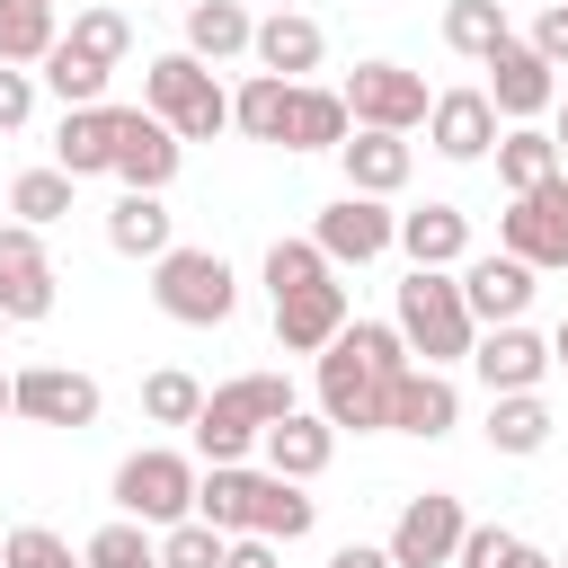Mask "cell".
<instances>
[{
    "label": "cell",
    "mask_w": 568,
    "mask_h": 568,
    "mask_svg": "<svg viewBox=\"0 0 568 568\" xmlns=\"http://www.w3.org/2000/svg\"><path fill=\"white\" fill-rule=\"evenodd\" d=\"M408 364V337L390 320H346L328 346H320V417L328 426H382V399H390V373Z\"/></svg>",
    "instance_id": "obj_1"
},
{
    "label": "cell",
    "mask_w": 568,
    "mask_h": 568,
    "mask_svg": "<svg viewBox=\"0 0 568 568\" xmlns=\"http://www.w3.org/2000/svg\"><path fill=\"white\" fill-rule=\"evenodd\" d=\"M284 408H293V382H284V373H240V382L204 390V408H195V453H204V462H248V444H257Z\"/></svg>",
    "instance_id": "obj_2"
},
{
    "label": "cell",
    "mask_w": 568,
    "mask_h": 568,
    "mask_svg": "<svg viewBox=\"0 0 568 568\" xmlns=\"http://www.w3.org/2000/svg\"><path fill=\"white\" fill-rule=\"evenodd\" d=\"M390 328H399L408 355H426V364H462L470 337H479V320H470V302H462V275H444V266H408Z\"/></svg>",
    "instance_id": "obj_3"
},
{
    "label": "cell",
    "mask_w": 568,
    "mask_h": 568,
    "mask_svg": "<svg viewBox=\"0 0 568 568\" xmlns=\"http://www.w3.org/2000/svg\"><path fill=\"white\" fill-rule=\"evenodd\" d=\"M142 106H151L178 142H213V133H231V98H222V80H213L195 53H160V62H142Z\"/></svg>",
    "instance_id": "obj_4"
},
{
    "label": "cell",
    "mask_w": 568,
    "mask_h": 568,
    "mask_svg": "<svg viewBox=\"0 0 568 568\" xmlns=\"http://www.w3.org/2000/svg\"><path fill=\"white\" fill-rule=\"evenodd\" d=\"M151 302L178 328H222L240 311V275L222 248H169V257H151Z\"/></svg>",
    "instance_id": "obj_5"
},
{
    "label": "cell",
    "mask_w": 568,
    "mask_h": 568,
    "mask_svg": "<svg viewBox=\"0 0 568 568\" xmlns=\"http://www.w3.org/2000/svg\"><path fill=\"white\" fill-rule=\"evenodd\" d=\"M115 506H124L133 524H151V532L186 524V515H195V462H186V453H169V444L124 453V462H115Z\"/></svg>",
    "instance_id": "obj_6"
},
{
    "label": "cell",
    "mask_w": 568,
    "mask_h": 568,
    "mask_svg": "<svg viewBox=\"0 0 568 568\" xmlns=\"http://www.w3.org/2000/svg\"><path fill=\"white\" fill-rule=\"evenodd\" d=\"M497 248L524 257L532 275H541V266H568V169L541 178V186H524V195L497 213Z\"/></svg>",
    "instance_id": "obj_7"
},
{
    "label": "cell",
    "mask_w": 568,
    "mask_h": 568,
    "mask_svg": "<svg viewBox=\"0 0 568 568\" xmlns=\"http://www.w3.org/2000/svg\"><path fill=\"white\" fill-rule=\"evenodd\" d=\"M337 98H346V124H373V133H408V124H426V106H435L408 62H355Z\"/></svg>",
    "instance_id": "obj_8"
},
{
    "label": "cell",
    "mask_w": 568,
    "mask_h": 568,
    "mask_svg": "<svg viewBox=\"0 0 568 568\" xmlns=\"http://www.w3.org/2000/svg\"><path fill=\"white\" fill-rule=\"evenodd\" d=\"M462 532H470L462 497L426 488V497H408V506H399V524H390V541H382V550H390V568H453Z\"/></svg>",
    "instance_id": "obj_9"
},
{
    "label": "cell",
    "mask_w": 568,
    "mask_h": 568,
    "mask_svg": "<svg viewBox=\"0 0 568 568\" xmlns=\"http://www.w3.org/2000/svg\"><path fill=\"white\" fill-rule=\"evenodd\" d=\"M390 231H399V213H390L382 195H355V186L311 222V240H320V257H328V266H373V257L390 248Z\"/></svg>",
    "instance_id": "obj_10"
},
{
    "label": "cell",
    "mask_w": 568,
    "mask_h": 568,
    "mask_svg": "<svg viewBox=\"0 0 568 568\" xmlns=\"http://www.w3.org/2000/svg\"><path fill=\"white\" fill-rule=\"evenodd\" d=\"M178 160H186V142H178L151 106H115V169H106V178H124V186L160 195V186L178 178Z\"/></svg>",
    "instance_id": "obj_11"
},
{
    "label": "cell",
    "mask_w": 568,
    "mask_h": 568,
    "mask_svg": "<svg viewBox=\"0 0 568 568\" xmlns=\"http://www.w3.org/2000/svg\"><path fill=\"white\" fill-rule=\"evenodd\" d=\"M9 408L36 417V426H89L98 417V382L71 373V364H27V373H9Z\"/></svg>",
    "instance_id": "obj_12"
},
{
    "label": "cell",
    "mask_w": 568,
    "mask_h": 568,
    "mask_svg": "<svg viewBox=\"0 0 568 568\" xmlns=\"http://www.w3.org/2000/svg\"><path fill=\"white\" fill-rule=\"evenodd\" d=\"M453 417H462V390L444 382V364H399L390 373V399H382V426H399V435H453Z\"/></svg>",
    "instance_id": "obj_13"
},
{
    "label": "cell",
    "mask_w": 568,
    "mask_h": 568,
    "mask_svg": "<svg viewBox=\"0 0 568 568\" xmlns=\"http://www.w3.org/2000/svg\"><path fill=\"white\" fill-rule=\"evenodd\" d=\"M550 98H559V71H550V62H541L524 36H506V44L488 53V106H497L506 124H532Z\"/></svg>",
    "instance_id": "obj_14"
},
{
    "label": "cell",
    "mask_w": 568,
    "mask_h": 568,
    "mask_svg": "<svg viewBox=\"0 0 568 568\" xmlns=\"http://www.w3.org/2000/svg\"><path fill=\"white\" fill-rule=\"evenodd\" d=\"M337 328H346V284H337V275L275 293V346H284V355H320Z\"/></svg>",
    "instance_id": "obj_15"
},
{
    "label": "cell",
    "mask_w": 568,
    "mask_h": 568,
    "mask_svg": "<svg viewBox=\"0 0 568 568\" xmlns=\"http://www.w3.org/2000/svg\"><path fill=\"white\" fill-rule=\"evenodd\" d=\"M470 364H479L488 390H541V373H550V337H532L524 320H497L488 337H470Z\"/></svg>",
    "instance_id": "obj_16"
},
{
    "label": "cell",
    "mask_w": 568,
    "mask_h": 568,
    "mask_svg": "<svg viewBox=\"0 0 568 568\" xmlns=\"http://www.w3.org/2000/svg\"><path fill=\"white\" fill-rule=\"evenodd\" d=\"M426 142H435L444 160H488V142H497L488 89H444V98L426 106Z\"/></svg>",
    "instance_id": "obj_17"
},
{
    "label": "cell",
    "mask_w": 568,
    "mask_h": 568,
    "mask_svg": "<svg viewBox=\"0 0 568 568\" xmlns=\"http://www.w3.org/2000/svg\"><path fill=\"white\" fill-rule=\"evenodd\" d=\"M462 302H470V320H479V328L524 320V311H532V266H524V257H506V248H497V257H470V266H462Z\"/></svg>",
    "instance_id": "obj_18"
},
{
    "label": "cell",
    "mask_w": 568,
    "mask_h": 568,
    "mask_svg": "<svg viewBox=\"0 0 568 568\" xmlns=\"http://www.w3.org/2000/svg\"><path fill=\"white\" fill-rule=\"evenodd\" d=\"M248 53H257V71H275V80H302V71H320L328 36H320V18H302V9H275V18H257Z\"/></svg>",
    "instance_id": "obj_19"
},
{
    "label": "cell",
    "mask_w": 568,
    "mask_h": 568,
    "mask_svg": "<svg viewBox=\"0 0 568 568\" xmlns=\"http://www.w3.org/2000/svg\"><path fill=\"white\" fill-rule=\"evenodd\" d=\"M390 248H408V266H462L470 257V213L462 204H417V213H399Z\"/></svg>",
    "instance_id": "obj_20"
},
{
    "label": "cell",
    "mask_w": 568,
    "mask_h": 568,
    "mask_svg": "<svg viewBox=\"0 0 568 568\" xmlns=\"http://www.w3.org/2000/svg\"><path fill=\"white\" fill-rule=\"evenodd\" d=\"M53 169L71 178H106L115 169V106H62V133H53Z\"/></svg>",
    "instance_id": "obj_21"
},
{
    "label": "cell",
    "mask_w": 568,
    "mask_h": 568,
    "mask_svg": "<svg viewBox=\"0 0 568 568\" xmlns=\"http://www.w3.org/2000/svg\"><path fill=\"white\" fill-rule=\"evenodd\" d=\"M337 160H346V186H355V195H399V186H408V142H399V133L346 124Z\"/></svg>",
    "instance_id": "obj_22"
},
{
    "label": "cell",
    "mask_w": 568,
    "mask_h": 568,
    "mask_svg": "<svg viewBox=\"0 0 568 568\" xmlns=\"http://www.w3.org/2000/svg\"><path fill=\"white\" fill-rule=\"evenodd\" d=\"M106 248H115V257H169V248H178L169 204H160V195H142V186H124V195L106 204Z\"/></svg>",
    "instance_id": "obj_23"
},
{
    "label": "cell",
    "mask_w": 568,
    "mask_h": 568,
    "mask_svg": "<svg viewBox=\"0 0 568 568\" xmlns=\"http://www.w3.org/2000/svg\"><path fill=\"white\" fill-rule=\"evenodd\" d=\"M257 444H266V470H284V479H320V470H328V453H337V426H328V417L284 408Z\"/></svg>",
    "instance_id": "obj_24"
},
{
    "label": "cell",
    "mask_w": 568,
    "mask_h": 568,
    "mask_svg": "<svg viewBox=\"0 0 568 568\" xmlns=\"http://www.w3.org/2000/svg\"><path fill=\"white\" fill-rule=\"evenodd\" d=\"M320 524V506L302 497V479H284V470H248V524L240 532H266V541H302Z\"/></svg>",
    "instance_id": "obj_25"
},
{
    "label": "cell",
    "mask_w": 568,
    "mask_h": 568,
    "mask_svg": "<svg viewBox=\"0 0 568 568\" xmlns=\"http://www.w3.org/2000/svg\"><path fill=\"white\" fill-rule=\"evenodd\" d=\"M337 142H346V98H337V89L293 80V106H284V151H337Z\"/></svg>",
    "instance_id": "obj_26"
},
{
    "label": "cell",
    "mask_w": 568,
    "mask_h": 568,
    "mask_svg": "<svg viewBox=\"0 0 568 568\" xmlns=\"http://www.w3.org/2000/svg\"><path fill=\"white\" fill-rule=\"evenodd\" d=\"M550 426H559V417L541 408V390H488V444H497V453L524 462V453L550 444Z\"/></svg>",
    "instance_id": "obj_27"
},
{
    "label": "cell",
    "mask_w": 568,
    "mask_h": 568,
    "mask_svg": "<svg viewBox=\"0 0 568 568\" xmlns=\"http://www.w3.org/2000/svg\"><path fill=\"white\" fill-rule=\"evenodd\" d=\"M248 36H257V18L240 0H195L186 9V53L195 62H231V53H248Z\"/></svg>",
    "instance_id": "obj_28"
},
{
    "label": "cell",
    "mask_w": 568,
    "mask_h": 568,
    "mask_svg": "<svg viewBox=\"0 0 568 568\" xmlns=\"http://www.w3.org/2000/svg\"><path fill=\"white\" fill-rule=\"evenodd\" d=\"M488 151H497L506 195H524V186H541V178H559V169H568V160H559V142H550L541 124H515V133H497Z\"/></svg>",
    "instance_id": "obj_29"
},
{
    "label": "cell",
    "mask_w": 568,
    "mask_h": 568,
    "mask_svg": "<svg viewBox=\"0 0 568 568\" xmlns=\"http://www.w3.org/2000/svg\"><path fill=\"white\" fill-rule=\"evenodd\" d=\"M62 44V27H53V0H0V62H44Z\"/></svg>",
    "instance_id": "obj_30"
},
{
    "label": "cell",
    "mask_w": 568,
    "mask_h": 568,
    "mask_svg": "<svg viewBox=\"0 0 568 568\" xmlns=\"http://www.w3.org/2000/svg\"><path fill=\"white\" fill-rule=\"evenodd\" d=\"M506 36H515V27H506V9H497V0H453V9H444V44H453L462 62H488Z\"/></svg>",
    "instance_id": "obj_31"
},
{
    "label": "cell",
    "mask_w": 568,
    "mask_h": 568,
    "mask_svg": "<svg viewBox=\"0 0 568 568\" xmlns=\"http://www.w3.org/2000/svg\"><path fill=\"white\" fill-rule=\"evenodd\" d=\"M284 106H293V80H275V71H257L240 98H231V124L248 133V142H284Z\"/></svg>",
    "instance_id": "obj_32"
},
{
    "label": "cell",
    "mask_w": 568,
    "mask_h": 568,
    "mask_svg": "<svg viewBox=\"0 0 568 568\" xmlns=\"http://www.w3.org/2000/svg\"><path fill=\"white\" fill-rule=\"evenodd\" d=\"M62 44L115 71V62L133 53V27H124V9H71V36H62Z\"/></svg>",
    "instance_id": "obj_33"
},
{
    "label": "cell",
    "mask_w": 568,
    "mask_h": 568,
    "mask_svg": "<svg viewBox=\"0 0 568 568\" xmlns=\"http://www.w3.org/2000/svg\"><path fill=\"white\" fill-rule=\"evenodd\" d=\"M36 80H44L62 106H98V98H106V62H89V53H71V44H53Z\"/></svg>",
    "instance_id": "obj_34"
},
{
    "label": "cell",
    "mask_w": 568,
    "mask_h": 568,
    "mask_svg": "<svg viewBox=\"0 0 568 568\" xmlns=\"http://www.w3.org/2000/svg\"><path fill=\"white\" fill-rule=\"evenodd\" d=\"M71 186H80L71 169H27V178L9 186V213L44 231V222H62V213H71Z\"/></svg>",
    "instance_id": "obj_35"
},
{
    "label": "cell",
    "mask_w": 568,
    "mask_h": 568,
    "mask_svg": "<svg viewBox=\"0 0 568 568\" xmlns=\"http://www.w3.org/2000/svg\"><path fill=\"white\" fill-rule=\"evenodd\" d=\"M195 408H204V382H195V373L169 364V373L142 382V417H151V426H195Z\"/></svg>",
    "instance_id": "obj_36"
},
{
    "label": "cell",
    "mask_w": 568,
    "mask_h": 568,
    "mask_svg": "<svg viewBox=\"0 0 568 568\" xmlns=\"http://www.w3.org/2000/svg\"><path fill=\"white\" fill-rule=\"evenodd\" d=\"M89 568H142V559H160V541H151V524H133V515H115V524H98L89 532V550H80Z\"/></svg>",
    "instance_id": "obj_37"
},
{
    "label": "cell",
    "mask_w": 568,
    "mask_h": 568,
    "mask_svg": "<svg viewBox=\"0 0 568 568\" xmlns=\"http://www.w3.org/2000/svg\"><path fill=\"white\" fill-rule=\"evenodd\" d=\"M222 541H231V532H213L204 515H186V524L160 532V568H222Z\"/></svg>",
    "instance_id": "obj_38"
},
{
    "label": "cell",
    "mask_w": 568,
    "mask_h": 568,
    "mask_svg": "<svg viewBox=\"0 0 568 568\" xmlns=\"http://www.w3.org/2000/svg\"><path fill=\"white\" fill-rule=\"evenodd\" d=\"M0 568H89V559H71V541H62V532H44V524H18V532L0 541Z\"/></svg>",
    "instance_id": "obj_39"
},
{
    "label": "cell",
    "mask_w": 568,
    "mask_h": 568,
    "mask_svg": "<svg viewBox=\"0 0 568 568\" xmlns=\"http://www.w3.org/2000/svg\"><path fill=\"white\" fill-rule=\"evenodd\" d=\"M0 311H9V328H18V320H44V311H53V266L9 275V284H0Z\"/></svg>",
    "instance_id": "obj_40"
},
{
    "label": "cell",
    "mask_w": 568,
    "mask_h": 568,
    "mask_svg": "<svg viewBox=\"0 0 568 568\" xmlns=\"http://www.w3.org/2000/svg\"><path fill=\"white\" fill-rule=\"evenodd\" d=\"M44 266V231L36 222H0V284L9 275H36Z\"/></svg>",
    "instance_id": "obj_41"
},
{
    "label": "cell",
    "mask_w": 568,
    "mask_h": 568,
    "mask_svg": "<svg viewBox=\"0 0 568 568\" xmlns=\"http://www.w3.org/2000/svg\"><path fill=\"white\" fill-rule=\"evenodd\" d=\"M36 115V71H18V62H0V133H18Z\"/></svg>",
    "instance_id": "obj_42"
},
{
    "label": "cell",
    "mask_w": 568,
    "mask_h": 568,
    "mask_svg": "<svg viewBox=\"0 0 568 568\" xmlns=\"http://www.w3.org/2000/svg\"><path fill=\"white\" fill-rule=\"evenodd\" d=\"M524 44H532V53H541V62H550V71H559V62H568V0H559V9H541V18H532V36H524Z\"/></svg>",
    "instance_id": "obj_43"
},
{
    "label": "cell",
    "mask_w": 568,
    "mask_h": 568,
    "mask_svg": "<svg viewBox=\"0 0 568 568\" xmlns=\"http://www.w3.org/2000/svg\"><path fill=\"white\" fill-rule=\"evenodd\" d=\"M275 550H284V541H266V532H231V541H222V568H284Z\"/></svg>",
    "instance_id": "obj_44"
},
{
    "label": "cell",
    "mask_w": 568,
    "mask_h": 568,
    "mask_svg": "<svg viewBox=\"0 0 568 568\" xmlns=\"http://www.w3.org/2000/svg\"><path fill=\"white\" fill-rule=\"evenodd\" d=\"M497 568H550V550H532V541H524V532H515V550H506V559H497Z\"/></svg>",
    "instance_id": "obj_45"
},
{
    "label": "cell",
    "mask_w": 568,
    "mask_h": 568,
    "mask_svg": "<svg viewBox=\"0 0 568 568\" xmlns=\"http://www.w3.org/2000/svg\"><path fill=\"white\" fill-rule=\"evenodd\" d=\"M328 568H390V550H364V541H355V550H337Z\"/></svg>",
    "instance_id": "obj_46"
},
{
    "label": "cell",
    "mask_w": 568,
    "mask_h": 568,
    "mask_svg": "<svg viewBox=\"0 0 568 568\" xmlns=\"http://www.w3.org/2000/svg\"><path fill=\"white\" fill-rule=\"evenodd\" d=\"M559 106V124H550V142H559V160H568V98H550Z\"/></svg>",
    "instance_id": "obj_47"
},
{
    "label": "cell",
    "mask_w": 568,
    "mask_h": 568,
    "mask_svg": "<svg viewBox=\"0 0 568 568\" xmlns=\"http://www.w3.org/2000/svg\"><path fill=\"white\" fill-rule=\"evenodd\" d=\"M550 364H568V320H559V337H550Z\"/></svg>",
    "instance_id": "obj_48"
},
{
    "label": "cell",
    "mask_w": 568,
    "mask_h": 568,
    "mask_svg": "<svg viewBox=\"0 0 568 568\" xmlns=\"http://www.w3.org/2000/svg\"><path fill=\"white\" fill-rule=\"evenodd\" d=\"M0 408H9V373H0Z\"/></svg>",
    "instance_id": "obj_49"
},
{
    "label": "cell",
    "mask_w": 568,
    "mask_h": 568,
    "mask_svg": "<svg viewBox=\"0 0 568 568\" xmlns=\"http://www.w3.org/2000/svg\"><path fill=\"white\" fill-rule=\"evenodd\" d=\"M275 9H302V0H275Z\"/></svg>",
    "instance_id": "obj_50"
},
{
    "label": "cell",
    "mask_w": 568,
    "mask_h": 568,
    "mask_svg": "<svg viewBox=\"0 0 568 568\" xmlns=\"http://www.w3.org/2000/svg\"><path fill=\"white\" fill-rule=\"evenodd\" d=\"M142 568H160V559H142Z\"/></svg>",
    "instance_id": "obj_51"
},
{
    "label": "cell",
    "mask_w": 568,
    "mask_h": 568,
    "mask_svg": "<svg viewBox=\"0 0 568 568\" xmlns=\"http://www.w3.org/2000/svg\"><path fill=\"white\" fill-rule=\"evenodd\" d=\"M0 328H9V311H0Z\"/></svg>",
    "instance_id": "obj_52"
},
{
    "label": "cell",
    "mask_w": 568,
    "mask_h": 568,
    "mask_svg": "<svg viewBox=\"0 0 568 568\" xmlns=\"http://www.w3.org/2000/svg\"><path fill=\"white\" fill-rule=\"evenodd\" d=\"M550 568H568V559H550Z\"/></svg>",
    "instance_id": "obj_53"
}]
</instances>
